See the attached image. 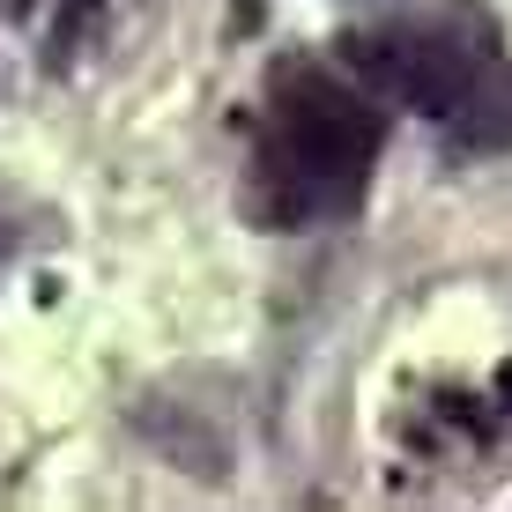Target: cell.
I'll return each instance as SVG.
<instances>
[{
  "label": "cell",
  "mask_w": 512,
  "mask_h": 512,
  "mask_svg": "<svg viewBox=\"0 0 512 512\" xmlns=\"http://www.w3.org/2000/svg\"><path fill=\"white\" fill-rule=\"evenodd\" d=\"M386 112L320 60H282L245 164V216L268 231H312L364 201Z\"/></svg>",
  "instance_id": "6da1fadb"
},
{
  "label": "cell",
  "mask_w": 512,
  "mask_h": 512,
  "mask_svg": "<svg viewBox=\"0 0 512 512\" xmlns=\"http://www.w3.org/2000/svg\"><path fill=\"white\" fill-rule=\"evenodd\" d=\"M342 52L386 97L446 119L453 104L498 67L505 30H498V15H490L483 0H409V8H386L379 23H357L342 38Z\"/></svg>",
  "instance_id": "7a4b0ae2"
},
{
  "label": "cell",
  "mask_w": 512,
  "mask_h": 512,
  "mask_svg": "<svg viewBox=\"0 0 512 512\" xmlns=\"http://www.w3.org/2000/svg\"><path fill=\"white\" fill-rule=\"evenodd\" d=\"M446 127L461 134L468 149H498V141H512V67H490V75L446 112Z\"/></svg>",
  "instance_id": "3957f363"
},
{
  "label": "cell",
  "mask_w": 512,
  "mask_h": 512,
  "mask_svg": "<svg viewBox=\"0 0 512 512\" xmlns=\"http://www.w3.org/2000/svg\"><path fill=\"white\" fill-rule=\"evenodd\" d=\"M0 260H8V223H0Z\"/></svg>",
  "instance_id": "277c9868"
}]
</instances>
